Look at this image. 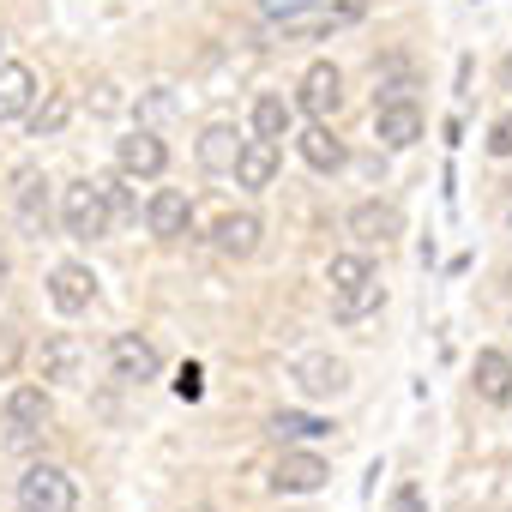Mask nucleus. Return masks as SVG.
Returning a JSON list of instances; mask_svg holds the SVG:
<instances>
[{
  "instance_id": "obj_1",
  "label": "nucleus",
  "mask_w": 512,
  "mask_h": 512,
  "mask_svg": "<svg viewBox=\"0 0 512 512\" xmlns=\"http://www.w3.org/2000/svg\"><path fill=\"white\" fill-rule=\"evenodd\" d=\"M79 506V488L61 464H31L19 476V512H73Z\"/></svg>"
},
{
  "instance_id": "obj_2",
  "label": "nucleus",
  "mask_w": 512,
  "mask_h": 512,
  "mask_svg": "<svg viewBox=\"0 0 512 512\" xmlns=\"http://www.w3.org/2000/svg\"><path fill=\"white\" fill-rule=\"evenodd\" d=\"M61 223H67L73 241H97V235H109V205H103L97 181H73V187L61 193Z\"/></svg>"
},
{
  "instance_id": "obj_3",
  "label": "nucleus",
  "mask_w": 512,
  "mask_h": 512,
  "mask_svg": "<svg viewBox=\"0 0 512 512\" xmlns=\"http://www.w3.org/2000/svg\"><path fill=\"white\" fill-rule=\"evenodd\" d=\"M109 374H115L121 386H145V380L163 374V356H157L151 338H139V332H115V338H109Z\"/></svg>"
},
{
  "instance_id": "obj_4",
  "label": "nucleus",
  "mask_w": 512,
  "mask_h": 512,
  "mask_svg": "<svg viewBox=\"0 0 512 512\" xmlns=\"http://www.w3.org/2000/svg\"><path fill=\"white\" fill-rule=\"evenodd\" d=\"M296 103H302L314 121H332L338 103H344V73H338L332 61H314V67L302 73V85H296Z\"/></svg>"
},
{
  "instance_id": "obj_5",
  "label": "nucleus",
  "mask_w": 512,
  "mask_h": 512,
  "mask_svg": "<svg viewBox=\"0 0 512 512\" xmlns=\"http://www.w3.org/2000/svg\"><path fill=\"white\" fill-rule=\"evenodd\" d=\"M37 362H43V380H55V386H79L91 350H85V338H73V332H49Z\"/></svg>"
},
{
  "instance_id": "obj_6",
  "label": "nucleus",
  "mask_w": 512,
  "mask_h": 512,
  "mask_svg": "<svg viewBox=\"0 0 512 512\" xmlns=\"http://www.w3.org/2000/svg\"><path fill=\"white\" fill-rule=\"evenodd\" d=\"M278 163H284V151H278V139H260V133H253V139H241V151H235V181L247 187V193H260V187H272L278 181Z\"/></svg>"
},
{
  "instance_id": "obj_7",
  "label": "nucleus",
  "mask_w": 512,
  "mask_h": 512,
  "mask_svg": "<svg viewBox=\"0 0 512 512\" xmlns=\"http://www.w3.org/2000/svg\"><path fill=\"white\" fill-rule=\"evenodd\" d=\"M187 223H193V199H187L181 187H157L151 205H145V229H151L157 241H181Z\"/></svg>"
},
{
  "instance_id": "obj_8",
  "label": "nucleus",
  "mask_w": 512,
  "mask_h": 512,
  "mask_svg": "<svg viewBox=\"0 0 512 512\" xmlns=\"http://www.w3.org/2000/svg\"><path fill=\"white\" fill-rule=\"evenodd\" d=\"M260 235H266V223L253 211H229V217H217L211 247L223 253V260H253V253H260Z\"/></svg>"
},
{
  "instance_id": "obj_9",
  "label": "nucleus",
  "mask_w": 512,
  "mask_h": 512,
  "mask_svg": "<svg viewBox=\"0 0 512 512\" xmlns=\"http://www.w3.org/2000/svg\"><path fill=\"white\" fill-rule=\"evenodd\" d=\"M374 133H380V145L404 151V145L422 139V109H416L410 97H386V103L374 109Z\"/></svg>"
},
{
  "instance_id": "obj_10",
  "label": "nucleus",
  "mask_w": 512,
  "mask_h": 512,
  "mask_svg": "<svg viewBox=\"0 0 512 512\" xmlns=\"http://www.w3.org/2000/svg\"><path fill=\"white\" fill-rule=\"evenodd\" d=\"M326 476H332V464L320 452H284L272 470V488L278 494H314V488H326Z\"/></svg>"
},
{
  "instance_id": "obj_11",
  "label": "nucleus",
  "mask_w": 512,
  "mask_h": 512,
  "mask_svg": "<svg viewBox=\"0 0 512 512\" xmlns=\"http://www.w3.org/2000/svg\"><path fill=\"white\" fill-rule=\"evenodd\" d=\"M115 163H121V175H145V181H157V175L169 169V145H163L157 133H127V139L115 145Z\"/></svg>"
},
{
  "instance_id": "obj_12",
  "label": "nucleus",
  "mask_w": 512,
  "mask_h": 512,
  "mask_svg": "<svg viewBox=\"0 0 512 512\" xmlns=\"http://www.w3.org/2000/svg\"><path fill=\"white\" fill-rule=\"evenodd\" d=\"M49 302L61 308V314H85L91 302H97V278H91V266H55L49 272Z\"/></svg>"
},
{
  "instance_id": "obj_13",
  "label": "nucleus",
  "mask_w": 512,
  "mask_h": 512,
  "mask_svg": "<svg viewBox=\"0 0 512 512\" xmlns=\"http://www.w3.org/2000/svg\"><path fill=\"white\" fill-rule=\"evenodd\" d=\"M296 380H302L308 398H344L350 392V368L338 356H302L296 362Z\"/></svg>"
},
{
  "instance_id": "obj_14",
  "label": "nucleus",
  "mask_w": 512,
  "mask_h": 512,
  "mask_svg": "<svg viewBox=\"0 0 512 512\" xmlns=\"http://www.w3.org/2000/svg\"><path fill=\"white\" fill-rule=\"evenodd\" d=\"M470 380H476V398L482 404H512V356L506 350H476Z\"/></svg>"
},
{
  "instance_id": "obj_15",
  "label": "nucleus",
  "mask_w": 512,
  "mask_h": 512,
  "mask_svg": "<svg viewBox=\"0 0 512 512\" xmlns=\"http://www.w3.org/2000/svg\"><path fill=\"white\" fill-rule=\"evenodd\" d=\"M31 103H37V73L25 61H0V127L19 121Z\"/></svg>"
},
{
  "instance_id": "obj_16",
  "label": "nucleus",
  "mask_w": 512,
  "mask_h": 512,
  "mask_svg": "<svg viewBox=\"0 0 512 512\" xmlns=\"http://www.w3.org/2000/svg\"><path fill=\"white\" fill-rule=\"evenodd\" d=\"M380 302H386V284L368 272L362 284H344V290H332V320H344V326H356V320H368V314H380Z\"/></svg>"
},
{
  "instance_id": "obj_17",
  "label": "nucleus",
  "mask_w": 512,
  "mask_h": 512,
  "mask_svg": "<svg viewBox=\"0 0 512 512\" xmlns=\"http://www.w3.org/2000/svg\"><path fill=\"white\" fill-rule=\"evenodd\" d=\"M199 169H211V175H229L235 169V151H241V133L229 127V121H211L205 133H199Z\"/></svg>"
},
{
  "instance_id": "obj_18",
  "label": "nucleus",
  "mask_w": 512,
  "mask_h": 512,
  "mask_svg": "<svg viewBox=\"0 0 512 512\" xmlns=\"http://www.w3.org/2000/svg\"><path fill=\"white\" fill-rule=\"evenodd\" d=\"M398 229H404V217H398L392 205H380V199H368V205H356V211H350V235H356L362 247H374V241L386 247Z\"/></svg>"
},
{
  "instance_id": "obj_19",
  "label": "nucleus",
  "mask_w": 512,
  "mask_h": 512,
  "mask_svg": "<svg viewBox=\"0 0 512 512\" xmlns=\"http://www.w3.org/2000/svg\"><path fill=\"white\" fill-rule=\"evenodd\" d=\"M296 151H302V163L308 169H320V175H332V169H344V139L326 127V121H314L302 139H296Z\"/></svg>"
},
{
  "instance_id": "obj_20",
  "label": "nucleus",
  "mask_w": 512,
  "mask_h": 512,
  "mask_svg": "<svg viewBox=\"0 0 512 512\" xmlns=\"http://www.w3.org/2000/svg\"><path fill=\"white\" fill-rule=\"evenodd\" d=\"M49 416H55V404H49L43 386H13L7 392V422L13 428H49Z\"/></svg>"
},
{
  "instance_id": "obj_21",
  "label": "nucleus",
  "mask_w": 512,
  "mask_h": 512,
  "mask_svg": "<svg viewBox=\"0 0 512 512\" xmlns=\"http://www.w3.org/2000/svg\"><path fill=\"white\" fill-rule=\"evenodd\" d=\"M49 181H37V175H19V193H13V211H19V223L31 229V235H43V223H49V193H43Z\"/></svg>"
},
{
  "instance_id": "obj_22",
  "label": "nucleus",
  "mask_w": 512,
  "mask_h": 512,
  "mask_svg": "<svg viewBox=\"0 0 512 512\" xmlns=\"http://www.w3.org/2000/svg\"><path fill=\"white\" fill-rule=\"evenodd\" d=\"M97 193H103V205H109V229H115V223H133V217H139V205H133V187H127V175H97Z\"/></svg>"
},
{
  "instance_id": "obj_23",
  "label": "nucleus",
  "mask_w": 512,
  "mask_h": 512,
  "mask_svg": "<svg viewBox=\"0 0 512 512\" xmlns=\"http://www.w3.org/2000/svg\"><path fill=\"white\" fill-rule=\"evenodd\" d=\"M253 133H260V139H284L290 133V103L284 97H260V103H253Z\"/></svg>"
},
{
  "instance_id": "obj_24",
  "label": "nucleus",
  "mask_w": 512,
  "mask_h": 512,
  "mask_svg": "<svg viewBox=\"0 0 512 512\" xmlns=\"http://www.w3.org/2000/svg\"><path fill=\"white\" fill-rule=\"evenodd\" d=\"M272 434H278V440H314V434H332V422L302 416V410H278V416H272Z\"/></svg>"
},
{
  "instance_id": "obj_25",
  "label": "nucleus",
  "mask_w": 512,
  "mask_h": 512,
  "mask_svg": "<svg viewBox=\"0 0 512 512\" xmlns=\"http://www.w3.org/2000/svg\"><path fill=\"white\" fill-rule=\"evenodd\" d=\"M67 115H73V97H67V91H55L43 109H31V133H37V139H49V133H61V127H67Z\"/></svg>"
},
{
  "instance_id": "obj_26",
  "label": "nucleus",
  "mask_w": 512,
  "mask_h": 512,
  "mask_svg": "<svg viewBox=\"0 0 512 512\" xmlns=\"http://www.w3.org/2000/svg\"><path fill=\"white\" fill-rule=\"evenodd\" d=\"M368 272H374V266L362 260V253H332V266H326V284H332V290H344V284H362Z\"/></svg>"
},
{
  "instance_id": "obj_27",
  "label": "nucleus",
  "mask_w": 512,
  "mask_h": 512,
  "mask_svg": "<svg viewBox=\"0 0 512 512\" xmlns=\"http://www.w3.org/2000/svg\"><path fill=\"white\" fill-rule=\"evenodd\" d=\"M19 356H25L19 326H0V374H13V368H19Z\"/></svg>"
},
{
  "instance_id": "obj_28",
  "label": "nucleus",
  "mask_w": 512,
  "mask_h": 512,
  "mask_svg": "<svg viewBox=\"0 0 512 512\" xmlns=\"http://www.w3.org/2000/svg\"><path fill=\"white\" fill-rule=\"evenodd\" d=\"M308 7H314V0H260V13H266V19H278V25H290V19H302Z\"/></svg>"
},
{
  "instance_id": "obj_29",
  "label": "nucleus",
  "mask_w": 512,
  "mask_h": 512,
  "mask_svg": "<svg viewBox=\"0 0 512 512\" xmlns=\"http://www.w3.org/2000/svg\"><path fill=\"white\" fill-rule=\"evenodd\" d=\"M488 157H512V115H500L488 127Z\"/></svg>"
},
{
  "instance_id": "obj_30",
  "label": "nucleus",
  "mask_w": 512,
  "mask_h": 512,
  "mask_svg": "<svg viewBox=\"0 0 512 512\" xmlns=\"http://www.w3.org/2000/svg\"><path fill=\"white\" fill-rule=\"evenodd\" d=\"M7 446H13V452H31V446H43V428H13V422H7Z\"/></svg>"
},
{
  "instance_id": "obj_31",
  "label": "nucleus",
  "mask_w": 512,
  "mask_h": 512,
  "mask_svg": "<svg viewBox=\"0 0 512 512\" xmlns=\"http://www.w3.org/2000/svg\"><path fill=\"white\" fill-rule=\"evenodd\" d=\"M175 392H181V398H199V368H181V380H175Z\"/></svg>"
},
{
  "instance_id": "obj_32",
  "label": "nucleus",
  "mask_w": 512,
  "mask_h": 512,
  "mask_svg": "<svg viewBox=\"0 0 512 512\" xmlns=\"http://www.w3.org/2000/svg\"><path fill=\"white\" fill-rule=\"evenodd\" d=\"M398 512H422V494L416 488H398Z\"/></svg>"
},
{
  "instance_id": "obj_33",
  "label": "nucleus",
  "mask_w": 512,
  "mask_h": 512,
  "mask_svg": "<svg viewBox=\"0 0 512 512\" xmlns=\"http://www.w3.org/2000/svg\"><path fill=\"white\" fill-rule=\"evenodd\" d=\"M0 278H7V253H0ZM0 290H7V284H0Z\"/></svg>"
},
{
  "instance_id": "obj_34",
  "label": "nucleus",
  "mask_w": 512,
  "mask_h": 512,
  "mask_svg": "<svg viewBox=\"0 0 512 512\" xmlns=\"http://www.w3.org/2000/svg\"><path fill=\"white\" fill-rule=\"evenodd\" d=\"M500 73H506V85H512V61H506V67H500Z\"/></svg>"
}]
</instances>
